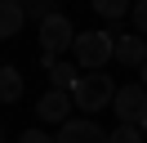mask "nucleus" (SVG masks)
Instances as JSON below:
<instances>
[{"label":"nucleus","instance_id":"obj_13","mask_svg":"<svg viewBox=\"0 0 147 143\" xmlns=\"http://www.w3.org/2000/svg\"><path fill=\"white\" fill-rule=\"evenodd\" d=\"M27 18H36V22H45L49 14H58V0H27V9H22Z\"/></svg>","mask_w":147,"mask_h":143},{"label":"nucleus","instance_id":"obj_19","mask_svg":"<svg viewBox=\"0 0 147 143\" xmlns=\"http://www.w3.org/2000/svg\"><path fill=\"white\" fill-rule=\"evenodd\" d=\"M0 143H5V139H0Z\"/></svg>","mask_w":147,"mask_h":143},{"label":"nucleus","instance_id":"obj_11","mask_svg":"<svg viewBox=\"0 0 147 143\" xmlns=\"http://www.w3.org/2000/svg\"><path fill=\"white\" fill-rule=\"evenodd\" d=\"M89 9H94L98 18H111V22H116V18L129 14V0H89Z\"/></svg>","mask_w":147,"mask_h":143},{"label":"nucleus","instance_id":"obj_4","mask_svg":"<svg viewBox=\"0 0 147 143\" xmlns=\"http://www.w3.org/2000/svg\"><path fill=\"white\" fill-rule=\"evenodd\" d=\"M71 40H76V27H71V18L58 9V14H49L45 22H40V54H49V58H58L63 49H71Z\"/></svg>","mask_w":147,"mask_h":143},{"label":"nucleus","instance_id":"obj_1","mask_svg":"<svg viewBox=\"0 0 147 143\" xmlns=\"http://www.w3.org/2000/svg\"><path fill=\"white\" fill-rule=\"evenodd\" d=\"M67 94H71V107H80L85 116H98L102 107H111L116 80H111L107 72H80V80H76Z\"/></svg>","mask_w":147,"mask_h":143},{"label":"nucleus","instance_id":"obj_8","mask_svg":"<svg viewBox=\"0 0 147 143\" xmlns=\"http://www.w3.org/2000/svg\"><path fill=\"white\" fill-rule=\"evenodd\" d=\"M22 22H27L22 5H13V0H0V40H13V36L22 31Z\"/></svg>","mask_w":147,"mask_h":143},{"label":"nucleus","instance_id":"obj_14","mask_svg":"<svg viewBox=\"0 0 147 143\" xmlns=\"http://www.w3.org/2000/svg\"><path fill=\"white\" fill-rule=\"evenodd\" d=\"M129 14H134V27L147 36V0H134V5H129Z\"/></svg>","mask_w":147,"mask_h":143},{"label":"nucleus","instance_id":"obj_3","mask_svg":"<svg viewBox=\"0 0 147 143\" xmlns=\"http://www.w3.org/2000/svg\"><path fill=\"white\" fill-rule=\"evenodd\" d=\"M111 112L120 116V125H138V130H147V89L138 85H116V94H111Z\"/></svg>","mask_w":147,"mask_h":143},{"label":"nucleus","instance_id":"obj_6","mask_svg":"<svg viewBox=\"0 0 147 143\" xmlns=\"http://www.w3.org/2000/svg\"><path fill=\"white\" fill-rule=\"evenodd\" d=\"M111 58L120 67H143L147 63V40L134 31H111Z\"/></svg>","mask_w":147,"mask_h":143},{"label":"nucleus","instance_id":"obj_7","mask_svg":"<svg viewBox=\"0 0 147 143\" xmlns=\"http://www.w3.org/2000/svg\"><path fill=\"white\" fill-rule=\"evenodd\" d=\"M71 112L76 107H71V94H67V89H45V94L36 98V116L49 121V125H63Z\"/></svg>","mask_w":147,"mask_h":143},{"label":"nucleus","instance_id":"obj_2","mask_svg":"<svg viewBox=\"0 0 147 143\" xmlns=\"http://www.w3.org/2000/svg\"><path fill=\"white\" fill-rule=\"evenodd\" d=\"M71 54L80 72H102L111 63V31H76Z\"/></svg>","mask_w":147,"mask_h":143},{"label":"nucleus","instance_id":"obj_17","mask_svg":"<svg viewBox=\"0 0 147 143\" xmlns=\"http://www.w3.org/2000/svg\"><path fill=\"white\" fill-rule=\"evenodd\" d=\"M13 5H22V9H27V0H13Z\"/></svg>","mask_w":147,"mask_h":143},{"label":"nucleus","instance_id":"obj_16","mask_svg":"<svg viewBox=\"0 0 147 143\" xmlns=\"http://www.w3.org/2000/svg\"><path fill=\"white\" fill-rule=\"evenodd\" d=\"M138 85L147 89V63H143V67H138Z\"/></svg>","mask_w":147,"mask_h":143},{"label":"nucleus","instance_id":"obj_18","mask_svg":"<svg viewBox=\"0 0 147 143\" xmlns=\"http://www.w3.org/2000/svg\"><path fill=\"white\" fill-rule=\"evenodd\" d=\"M0 139H5V130H0Z\"/></svg>","mask_w":147,"mask_h":143},{"label":"nucleus","instance_id":"obj_5","mask_svg":"<svg viewBox=\"0 0 147 143\" xmlns=\"http://www.w3.org/2000/svg\"><path fill=\"white\" fill-rule=\"evenodd\" d=\"M54 143H107V130H102L94 116H67L58 125Z\"/></svg>","mask_w":147,"mask_h":143},{"label":"nucleus","instance_id":"obj_12","mask_svg":"<svg viewBox=\"0 0 147 143\" xmlns=\"http://www.w3.org/2000/svg\"><path fill=\"white\" fill-rule=\"evenodd\" d=\"M107 143H147V139L138 125H116V130H107Z\"/></svg>","mask_w":147,"mask_h":143},{"label":"nucleus","instance_id":"obj_15","mask_svg":"<svg viewBox=\"0 0 147 143\" xmlns=\"http://www.w3.org/2000/svg\"><path fill=\"white\" fill-rule=\"evenodd\" d=\"M18 143H54V134H45V130H22Z\"/></svg>","mask_w":147,"mask_h":143},{"label":"nucleus","instance_id":"obj_10","mask_svg":"<svg viewBox=\"0 0 147 143\" xmlns=\"http://www.w3.org/2000/svg\"><path fill=\"white\" fill-rule=\"evenodd\" d=\"M76 80H80V72H76L71 63H63V58H58L54 67H49V89H71Z\"/></svg>","mask_w":147,"mask_h":143},{"label":"nucleus","instance_id":"obj_9","mask_svg":"<svg viewBox=\"0 0 147 143\" xmlns=\"http://www.w3.org/2000/svg\"><path fill=\"white\" fill-rule=\"evenodd\" d=\"M22 98V72L0 63V103H18Z\"/></svg>","mask_w":147,"mask_h":143}]
</instances>
